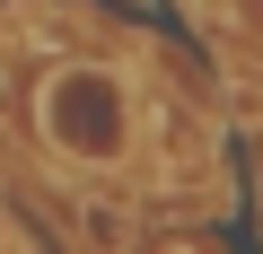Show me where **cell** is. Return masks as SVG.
Returning <instances> with one entry per match:
<instances>
[{"instance_id": "obj_1", "label": "cell", "mask_w": 263, "mask_h": 254, "mask_svg": "<svg viewBox=\"0 0 263 254\" xmlns=\"http://www.w3.org/2000/svg\"><path fill=\"white\" fill-rule=\"evenodd\" d=\"M35 132L53 141V158L70 167H123L132 141H141V105H132V79L105 62H70L35 88Z\"/></svg>"}, {"instance_id": "obj_2", "label": "cell", "mask_w": 263, "mask_h": 254, "mask_svg": "<svg viewBox=\"0 0 263 254\" xmlns=\"http://www.w3.org/2000/svg\"><path fill=\"white\" fill-rule=\"evenodd\" d=\"M254 18H263V0H254Z\"/></svg>"}]
</instances>
